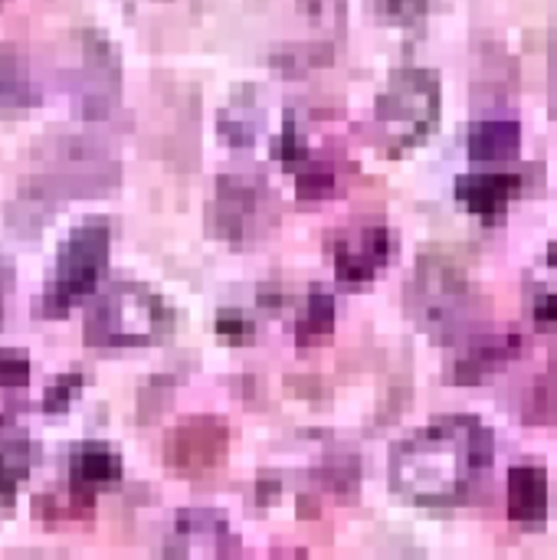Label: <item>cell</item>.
<instances>
[{
  "instance_id": "1",
  "label": "cell",
  "mask_w": 557,
  "mask_h": 560,
  "mask_svg": "<svg viewBox=\"0 0 557 560\" xmlns=\"http://www.w3.org/2000/svg\"><path fill=\"white\" fill-rule=\"evenodd\" d=\"M496 436L466 413L440 417L391 450V486L420 509H456L492 472Z\"/></svg>"
},
{
  "instance_id": "2",
  "label": "cell",
  "mask_w": 557,
  "mask_h": 560,
  "mask_svg": "<svg viewBox=\"0 0 557 560\" xmlns=\"http://www.w3.org/2000/svg\"><path fill=\"white\" fill-rule=\"evenodd\" d=\"M407 308L414 322L440 345H456L473 335L486 315L483 295L469 276L440 253L420 256L417 276L407 289Z\"/></svg>"
},
{
  "instance_id": "3",
  "label": "cell",
  "mask_w": 557,
  "mask_h": 560,
  "mask_svg": "<svg viewBox=\"0 0 557 560\" xmlns=\"http://www.w3.org/2000/svg\"><path fill=\"white\" fill-rule=\"evenodd\" d=\"M374 118L394 151L420 144L440 125V75L423 66H401L374 102Z\"/></svg>"
},
{
  "instance_id": "4",
  "label": "cell",
  "mask_w": 557,
  "mask_h": 560,
  "mask_svg": "<svg viewBox=\"0 0 557 560\" xmlns=\"http://www.w3.org/2000/svg\"><path fill=\"white\" fill-rule=\"evenodd\" d=\"M108 246H112V230L102 217L79 223L66 236V243L56 253L53 272L46 279V292H43L46 315H66L79 299H85L98 285L108 266Z\"/></svg>"
},
{
  "instance_id": "5",
  "label": "cell",
  "mask_w": 557,
  "mask_h": 560,
  "mask_svg": "<svg viewBox=\"0 0 557 560\" xmlns=\"http://www.w3.org/2000/svg\"><path fill=\"white\" fill-rule=\"evenodd\" d=\"M164 331V305L154 292L135 282L112 285L92 308L85 341L92 348H135Z\"/></svg>"
},
{
  "instance_id": "6",
  "label": "cell",
  "mask_w": 557,
  "mask_h": 560,
  "mask_svg": "<svg viewBox=\"0 0 557 560\" xmlns=\"http://www.w3.org/2000/svg\"><path fill=\"white\" fill-rule=\"evenodd\" d=\"M266 184L256 177L243 174H227L217 180V194L210 200V230L223 240L243 243L250 226L263 217V200H266Z\"/></svg>"
},
{
  "instance_id": "7",
  "label": "cell",
  "mask_w": 557,
  "mask_h": 560,
  "mask_svg": "<svg viewBox=\"0 0 557 560\" xmlns=\"http://www.w3.org/2000/svg\"><path fill=\"white\" fill-rule=\"evenodd\" d=\"M529 177L522 171H473L456 177V200L483 223L506 220L512 200L522 197Z\"/></svg>"
},
{
  "instance_id": "8",
  "label": "cell",
  "mask_w": 557,
  "mask_h": 560,
  "mask_svg": "<svg viewBox=\"0 0 557 560\" xmlns=\"http://www.w3.org/2000/svg\"><path fill=\"white\" fill-rule=\"evenodd\" d=\"M394 256V233L384 223L351 230L338 246H335V269L338 279L348 285L371 282Z\"/></svg>"
},
{
  "instance_id": "9",
  "label": "cell",
  "mask_w": 557,
  "mask_h": 560,
  "mask_svg": "<svg viewBox=\"0 0 557 560\" xmlns=\"http://www.w3.org/2000/svg\"><path fill=\"white\" fill-rule=\"evenodd\" d=\"M227 453V427L213 417H194L167 436V463L184 472L213 469Z\"/></svg>"
},
{
  "instance_id": "10",
  "label": "cell",
  "mask_w": 557,
  "mask_h": 560,
  "mask_svg": "<svg viewBox=\"0 0 557 560\" xmlns=\"http://www.w3.org/2000/svg\"><path fill=\"white\" fill-rule=\"evenodd\" d=\"M230 551V528L217 512L187 509L177 515L167 555H227Z\"/></svg>"
},
{
  "instance_id": "11",
  "label": "cell",
  "mask_w": 557,
  "mask_h": 560,
  "mask_svg": "<svg viewBox=\"0 0 557 560\" xmlns=\"http://www.w3.org/2000/svg\"><path fill=\"white\" fill-rule=\"evenodd\" d=\"M118 479H121V456L108 443H82L72 450L69 482L79 499H92L95 492L118 486Z\"/></svg>"
},
{
  "instance_id": "12",
  "label": "cell",
  "mask_w": 557,
  "mask_h": 560,
  "mask_svg": "<svg viewBox=\"0 0 557 560\" xmlns=\"http://www.w3.org/2000/svg\"><path fill=\"white\" fill-rule=\"evenodd\" d=\"M509 518L529 532L545 528V522H548V472L542 466H512Z\"/></svg>"
},
{
  "instance_id": "13",
  "label": "cell",
  "mask_w": 557,
  "mask_h": 560,
  "mask_svg": "<svg viewBox=\"0 0 557 560\" xmlns=\"http://www.w3.org/2000/svg\"><path fill=\"white\" fill-rule=\"evenodd\" d=\"M473 164H506L522 151V125L515 118H479L466 131Z\"/></svg>"
},
{
  "instance_id": "14",
  "label": "cell",
  "mask_w": 557,
  "mask_h": 560,
  "mask_svg": "<svg viewBox=\"0 0 557 560\" xmlns=\"http://www.w3.org/2000/svg\"><path fill=\"white\" fill-rule=\"evenodd\" d=\"M519 348H522V338L519 335H502V338H492L486 345H476L469 348L456 364H453V384H483L486 377H492L496 371H502L509 361L519 358Z\"/></svg>"
},
{
  "instance_id": "15",
  "label": "cell",
  "mask_w": 557,
  "mask_h": 560,
  "mask_svg": "<svg viewBox=\"0 0 557 560\" xmlns=\"http://www.w3.org/2000/svg\"><path fill=\"white\" fill-rule=\"evenodd\" d=\"M39 446L16 433V430H3L0 427V502L10 505L16 495V486L30 476V469L36 466Z\"/></svg>"
},
{
  "instance_id": "16",
  "label": "cell",
  "mask_w": 557,
  "mask_h": 560,
  "mask_svg": "<svg viewBox=\"0 0 557 560\" xmlns=\"http://www.w3.org/2000/svg\"><path fill=\"white\" fill-rule=\"evenodd\" d=\"M39 102V82L26 72L13 49H0V108H30Z\"/></svg>"
},
{
  "instance_id": "17",
  "label": "cell",
  "mask_w": 557,
  "mask_h": 560,
  "mask_svg": "<svg viewBox=\"0 0 557 560\" xmlns=\"http://www.w3.org/2000/svg\"><path fill=\"white\" fill-rule=\"evenodd\" d=\"M332 328H335V299L325 289H312L309 305L295 325V338H299V345H312V341L332 335Z\"/></svg>"
},
{
  "instance_id": "18",
  "label": "cell",
  "mask_w": 557,
  "mask_h": 560,
  "mask_svg": "<svg viewBox=\"0 0 557 560\" xmlns=\"http://www.w3.org/2000/svg\"><path fill=\"white\" fill-rule=\"evenodd\" d=\"M263 128V118H259V108L250 105V102H240V108H227L220 115V131L230 138V144H250Z\"/></svg>"
},
{
  "instance_id": "19",
  "label": "cell",
  "mask_w": 557,
  "mask_h": 560,
  "mask_svg": "<svg viewBox=\"0 0 557 560\" xmlns=\"http://www.w3.org/2000/svg\"><path fill=\"white\" fill-rule=\"evenodd\" d=\"M335 171L328 164H315L312 158L295 167V190L299 197H328L335 190Z\"/></svg>"
},
{
  "instance_id": "20",
  "label": "cell",
  "mask_w": 557,
  "mask_h": 560,
  "mask_svg": "<svg viewBox=\"0 0 557 560\" xmlns=\"http://www.w3.org/2000/svg\"><path fill=\"white\" fill-rule=\"evenodd\" d=\"M535 413H529V420L535 423H557V358L552 364V374H545L535 387V397L529 400Z\"/></svg>"
},
{
  "instance_id": "21",
  "label": "cell",
  "mask_w": 557,
  "mask_h": 560,
  "mask_svg": "<svg viewBox=\"0 0 557 560\" xmlns=\"http://www.w3.org/2000/svg\"><path fill=\"white\" fill-rule=\"evenodd\" d=\"M378 16L394 23V26H414L427 16L430 0H374Z\"/></svg>"
},
{
  "instance_id": "22",
  "label": "cell",
  "mask_w": 557,
  "mask_h": 560,
  "mask_svg": "<svg viewBox=\"0 0 557 560\" xmlns=\"http://www.w3.org/2000/svg\"><path fill=\"white\" fill-rule=\"evenodd\" d=\"M85 384L82 374H66V377H56V384H49L46 397H43V410L46 413H62L72 400V394Z\"/></svg>"
},
{
  "instance_id": "23",
  "label": "cell",
  "mask_w": 557,
  "mask_h": 560,
  "mask_svg": "<svg viewBox=\"0 0 557 560\" xmlns=\"http://www.w3.org/2000/svg\"><path fill=\"white\" fill-rule=\"evenodd\" d=\"M30 358L20 351H0V387H23L30 384Z\"/></svg>"
},
{
  "instance_id": "24",
  "label": "cell",
  "mask_w": 557,
  "mask_h": 560,
  "mask_svg": "<svg viewBox=\"0 0 557 560\" xmlns=\"http://www.w3.org/2000/svg\"><path fill=\"white\" fill-rule=\"evenodd\" d=\"M532 322L542 331H557V292H535V299H532Z\"/></svg>"
},
{
  "instance_id": "25",
  "label": "cell",
  "mask_w": 557,
  "mask_h": 560,
  "mask_svg": "<svg viewBox=\"0 0 557 560\" xmlns=\"http://www.w3.org/2000/svg\"><path fill=\"white\" fill-rule=\"evenodd\" d=\"M250 331H253V325H250L246 315H240V312H233V308L220 312V318H217V335H220V338H227V341H246Z\"/></svg>"
},
{
  "instance_id": "26",
  "label": "cell",
  "mask_w": 557,
  "mask_h": 560,
  "mask_svg": "<svg viewBox=\"0 0 557 560\" xmlns=\"http://www.w3.org/2000/svg\"><path fill=\"white\" fill-rule=\"evenodd\" d=\"M548 266H552V269H557V240L552 243V246H548Z\"/></svg>"
},
{
  "instance_id": "27",
  "label": "cell",
  "mask_w": 557,
  "mask_h": 560,
  "mask_svg": "<svg viewBox=\"0 0 557 560\" xmlns=\"http://www.w3.org/2000/svg\"><path fill=\"white\" fill-rule=\"evenodd\" d=\"M0 318H3V282H0Z\"/></svg>"
},
{
  "instance_id": "28",
  "label": "cell",
  "mask_w": 557,
  "mask_h": 560,
  "mask_svg": "<svg viewBox=\"0 0 557 560\" xmlns=\"http://www.w3.org/2000/svg\"><path fill=\"white\" fill-rule=\"evenodd\" d=\"M0 427H3V417H0Z\"/></svg>"
}]
</instances>
